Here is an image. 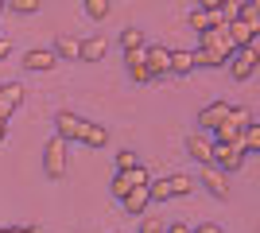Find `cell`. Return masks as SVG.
<instances>
[{
	"label": "cell",
	"instance_id": "obj_10",
	"mask_svg": "<svg viewBox=\"0 0 260 233\" xmlns=\"http://www.w3.org/2000/svg\"><path fill=\"white\" fill-rule=\"evenodd\" d=\"M144 62H148L152 82H159V78L171 74V51H167V47H144Z\"/></svg>",
	"mask_w": 260,
	"mask_h": 233
},
{
	"label": "cell",
	"instance_id": "obj_7",
	"mask_svg": "<svg viewBox=\"0 0 260 233\" xmlns=\"http://www.w3.org/2000/svg\"><path fill=\"white\" fill-rule=\"evenodd\" d=\"M198 51H206V55L221 58L229 66V58H233V43L225 39V27H214V31H202L198 35Z\"/></svg>",
	"mask_w": 260,
	"mask_h": 233
},
{
	"label": "cell",
	"instance_id": "obj_30",
	"mask_svg": "<svg viewBox=\"0 0 260 233\" xmlns=\"http://www.w3.org/2000/svg\"><path fill=\"white\" fill-rule=\"evenodd\" d=\"M12 51H16V47H12V39H4V35H0V62H4Z\"/></svg>",
	"mask_w": 260,
	"mask_h": 233
},
{
	"label": "cell",
	"instance_id": "obj_2",
	"mask_svg": "<svg viewBox=\"0 0 260 233\" xmlns=\"http://www.w3.org/2000/svg\"><path fill=\"white\" fill-rule=\"evenodd\" d=\"M194 190L190 175H167V179H152L148 183V198L152 202H167V198H186Z\"/></svg>",
	"mask_w": 260,
	"mask_h": 233
},
{
	"label": "cell",
	"instance_id": "obj_29",
	"mask_svg": "<svg viewBox=\"0 0 260 233\" xmlns=\"http://www.w3.org/2000/svg\"><path fill=\"white\" fill-rule=\"evenodd\" d=\"M190 233H225V229H221V225H217V222H202V225H198V229H190Z\"/></svg>",
	"mask_w": 260,
	"mask_h": 233
},
{
	"label": "cell",
	"instance_id": "obj_23",
	"mask_svg": "<svg viewBox=\"0 0 260 233\" xmlns=\"http://www.w3.org/2000/svg\"><path fill=\"white\" fill-rule=\"evenodd\" d=\"M82 144H86V148H105V144H109V132L101 128V124L89 121V124H86V140H82Z\"/></svg>",
	"mask_w": 260,
	"mask_h": 233
},
{
	"label": "cell",
	"instance_id": "obj_21",
	"mask_svg": "<svg viewBox=\"0 0 260 233\" xmlns=\"http://www.w3.org/2000/svg\"><path fill=\"white\" fill-rule=\"evenodd\" d=\"M194 70V51H171V74L183 78Z\"/></svg>",
	"mask_w": 260,
	"mask_h": 233
},
{
	"label": "cell",
	"instance_id": "obj_32",
	"mask_svg": "<svg viewBox=\"0 0 260 233\" xmlns=\"http://www.w3.org/2000/svg\"><path fill=\"white\" fill-rule=\"evenodd\" d=\"M163 233H190V225H183V222H171V225H167Z\"/></svg>",
	"mask_w": 260,
	"mask_h": 233
},
{
	"label": "cell",
	"instance_id": "obj_12",
	"mask_svg": "<svg viewBox=\"0 0 260 233\" xmlns=\"http://www.w3.org/2000/svg\"><path fill=\"white\" fill-rule=\"evenodd\" d=\"M58 66V58H54V51L51 47H31V51H27V55H23V70H35V74H39V70H54Z\"/></svg>",
	"mask_w": 260,
	"mask_h": 233
},
{
	"label": "cell",
	"instance_id": "obj_16",
	"mask_svg": "<svg viewBox=\"0 0 260 233\" xmlns=\"http://www.w3.org/2000/svg\"><path fill=\"white\" fill-rule=\"evenodd\" d=\"M124 66H128V78L136 82V86H148V82H152L148 62H144V51H128V55H124Z\"/></svg>",
	"mask_w": 260,
	"mask_h": 233
},
{
	"label": "cell",
	"instance_id": "obj_13",
	"mask_svg": "<svg viewBox=\"0 0 260 233\" xmlns=\"http://www.w3.org/2000/svg\"><path fill=\"white\" fill-rule=\"evenodd\" d=\"M225 113H229V101H210L206 109L198 113V132H214L217 124L225 121Z\"/></svg>",
	"mask_w": 260,
	"mask_h": 233
},
{
	"label": "cell",
	"instance_id": "obj_17",
	"mask_svg": "<svg viewBox=\"0 0 260 233\" xmlns=\"http://www.w3.org/2000/svg\"><path fill=\"white\" fill-rule=\"evenodd\" d=\"M105 51H109V39L105 35H89V39H82V62H101L105 58Z\"/></svg>",
	"mask_w": 260,
	"mask_h": 233
},
{
	"label": "cell",
	"instance_id": "obj_24",
	"mask_svg": "<svg viewBox=\"0 0 260 233\" xmlns=\"http://www.w3.org/2000/svg\"><path fill=\"white\" fill-rule=\"evenodd\" d=\"M237 144L245 148V155H249V152H260V124H256V121H252L249 128L241 132V140H237Z\"/></svg>",
	"mask_w": 260,
	"mask_h": 233
},
{
	"label": "cell",
	"instance_id": "obj_28",
	"mask_svg": "<svg viewBox=\"0 0 260 233\" xmlns=\"http://www.w3.org/2000/svg\"><path fill=\"white\" fill-rule=\"evenodd\" d=\"M163 229H167V225H163L159 218H144L140 222V233H163Z\"/></svg>",
	"mask_w": 260,
	"mask_h": 233
},
{
	"label": "cell",
	"instance_id": "obj_11",
	"mask_svg": "<svg viewBox=\"0 0 260 233\" xmlns=\"http://www.w3.org/2000/svg\"><path fill=\"white\" fill-rule=\"evenodd\" d=\"M225 39L233 43V51H245V47H256L260 43V35L252 31L245 20H229L225 23Z\"/></svg>",
	"mask_w": 260,
	"mask_h": 233
},
{
	"label": "cell",
	"instance_id": "obj_14",
	"mask_svg": "<svg viewBox=\"0 0 260 233\" xmlns=\"http://www.w3.org/2000/svg\"><path fill=\"white\" fill-rule=\"evenodd\" d=\"M20 105H23V86L20 82H4L0 86V117H12Z\"/></svg>",
	"mask_w": 260,
	"mask_h": 233
},
{
	"label": "cell",
	"instance_id": "obj_18",
	"mask_svg": "<svg viewBox=\"0 0 260 233\" xmlns=\"http://www.w3.org/2000/svg\"><path fill=\"white\" fill-rule=\"evenodd\" d=\"M202 183H206V190L214 194V198H221V202L229 198V175H221L217 167H206V175H202Z\"/></svg>",
	"mask_w": 260,
	"mask_h": 233
},
{
	"label": "cell",
	"instance_id": "obj_25",
	"mask_svg": "<svg viewBox=\"0 0 260 233\" xmlns=\"http://www.w3.org/2000/svg\"><path fill=\"white\" fill-rule=\"evenodd\" d=\"M136 167H144L140 155L132 152V148H120V152H117V171H136Z\"/></svg>",
	"mask_w": 260,
	"mask_h": 233
},
{
	"label": "cell",
	"instance_id": "obj_6",
	"mask_svg": "<svg viewBox=\"0 0 260 233\" xmlns=\"http://www.w3.org/2000/svg\"><path fill=\"white\" fill-rule=\"evenodd\" d=\"M256 66H260V43L245 47V51H233V58H229V78H233V82H249V78L256 74Z\"/></svg>",
	"mask_w": 260,
	"mask_h": 233
},
{
	"label": "cell",
	"instance_id": "obj_33",
	"mask_svg": "<svg viewBox=\"0 0 260 233\" xmlns=\"http://www.w3.org/2000/svg\"><path fill=\"white\" fill-rule=\"evenodd\" d=\"M4 136H8V117H0V144H4Z\"/></svg>",
	"mask_w": 260,
	"mask_h": 233
},
{
	"label": "cell",
	"instance_id": "obj_20",
	"mask_svg": "<svg viewBox=\"0 0 260 233\" xmlns=\"http://www.w3.org/2000/svg\"><path fill=\"white\" fill-rule=\"evenodd\" d=\"M51 51H54V58H78V55H82V39H74V35H58Z\"/></svg>",
	"mask_w": 260,
	"mask_h": 233
},
{
	"label": "cell",
	"instance_id": "obj_19",
	"mask_svg": "<svg viewBox=\"0 0 260 233\" xmlns=\"http://www.w3.org/2000/svg\"><path fill=\"white\" fill-rule=\"evenodd\" d=\"M148 187H136V190H128V194H124V198H120V206H124V210L132 214V218H136V214H144L148 210Z\"/></svg>",
	"mask_w": 260,
	"mask_h": 233
},
{
	"label": "cell",
	"instance_id": "obj_34",
	"mask_svg": "<svg viewBox=\"0 0 260 233\" xmlns=\"http://www.w3.org/2000/svg\"><path fill=\"white\" fill-rule=\"evenodd\" d=\"M0 233H4V229H0Z\"/></svg>",
	"mask_w": 260,
	"mask_h": 233
},
{
	"label": "cell",
	"instance_id": "obj_22",
	"mask_svg": "<svg viewBox=\"0 0 260 233\" xmlns=\"http://www.w3.org/2000/svg\"><path fill=\"white\" fill-rule=\"evenodd\" d=\"M120 47H124V55H128V51H144V31L140 27H124V31H120Z\"/></svg>",
	"mask_w": 260,
	"mask_h": 233
},
{
	"label": "cell",
	"instance_id": "obj_3",
	"mask_svg": "<svg viewBox=\"0 0 260 233\" xmlns=\"http://www.w3.org/2000/svg\"><path fill=\"white\" fill-rule=\"evenodd\" d=\"M86 117H78V113H70V109H62V113H54V136L62 140V144H82L86 140Z\"/></svg>",
	"mask_w": 260,
	"mask_h": 233
},
{
	"label": "cell",
	"instance_id": "obj_27",
	"mask_svg": "<svg viewBox=\"0 0 260 233\" xmlns=\"http://www.w3.org/2000/svg\"><path fill=\"white\" fill-rule=\"evenodd\" d=\"M12 12H16V16H35V12H39V0H12Z\"/></svg>",
	"mask_w": 260,
	"mask_h": 233
},
{
	"label": "cell",
	"instance_id": "obj_31",
	"mask_svg": "<svg viewBox=\"0 0 260 233\" xmlns=\"http://www.w3.org/2000/svg\"><path fill=\"white\" fill-rule=\"evenodd\" d=\"M4 233H43L39 225H12V229H4Z\"/></svg>",
	"mask_w": 260,
	"mask_h": 233
},
{
	"label": "cell",
	"instance_id": "obj_8",
	"mask_svg": "<svg viewBox=\"0 0 260 233\" xmlns=\"http://www.w3.org/2000/svg\"><path fill=\"white\" fill-rule=\"evenodd\" d=\"M241 163H245V148L241 144H214V163L221 175H233V171H241Z\"/></svg>",
	"mask_w": 260,
	"mask_h": 233
},
{
	"label": "cell",
	"instance_id": "obj_15",
	"mask_svg": "<svg viewBox=\"0 0 260 233\" xmlns=\"http://www.w3.org/2000/svg\"><path fill=\"white\" fill-rule=\"evenodd\" d=\"M186 152L194 155V159H198L202 167H210V163H214V140H206L202 132H190V136H186Z\"/></svg>",
	"mask_w": 260,
	"mask_h": 233
},
{
	"label": "cell",
	"instance_id": "obj_4",
	"mask_svg": "<svg viewBox=\"0 0 260 233\" xmlns=\"http://www.w3.org/2000/svg\"><path fill=\"white\" fill-rule=\"evenodd\" d=\"M186 23H190L198 35H202V31H214V27H225V20H221V0H206V4L190 8Z\"/></svg>",
	"mask_w": 260,
	"mask_h": 233
},
{
	"label": "cell",
	"instance_id": "obj_5",
	"mask_svg": "<svg viewBox=\"0 0 260 233\" xmlns=\"http://www.w3.org/2000/svg\"><path fill=\"white\" fill-rule=\"evenodd\" d=\"M43 175L51 179V183L66 179V144L58 140V136H51V140L43 144Z\"/></svg>",
	"mask_w": 260,
	"mask_h": 233
},
{
	"label": "cell",
	"instance_id": "obj_1",
	"mask_svg": "<svg viewBox=\"0 0 260 233\" xmlns=\"http://www.w3.org/2000/svg\"><path fill=\"white\" fill-rule=\"evenodd\" d=\"M252 121H256V117H252V113L245 109V105H229L225 121H221V124L214 128V144H237V140H241V132H245V128H249Z\"/></svg>",
	"mask_w": 260,
	"mask_h": 233
},
{
	"label": "cell",
	"instance_id": "obj_26",
	"mask_svg": "<svg viewBox=\"0 0 260 233\" xmlns=\"http://www.w3.org/2000/svg\"><path fill=\"white\" fill-rule=\"evenodd\" d=\"M109 8H113L109 0H86V16H89V20H105Z\"/></svg>",
	"mask_w": 260,
	"mask_h": 233
},
{
	"label": "cell",
	"instance_id": "obj_9",
	"mask_svg": "<svg viewBox=\"0 0 260 233\" xmlns=\"http://www.w3.org/2000/svg\"><path fill=\"white\" fill-rule=\"evenodd\" d=\"M152 183V175L144 171V167H136V171H117V179L109 183V190H113V198H124L128 190H136V187H148Z\"/></svg>",
	"mask_w": 260,
	"mask_h": 233
}]
</instances>
